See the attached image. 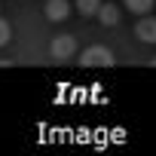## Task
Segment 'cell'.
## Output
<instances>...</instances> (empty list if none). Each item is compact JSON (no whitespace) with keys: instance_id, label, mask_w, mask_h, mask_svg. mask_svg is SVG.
Wrapping results in <instances>:
<instances>
[{"instance_id":"cell-4","label":"cell","mask_w":156,"mask_h":156,"mask_svg":"<svg viewBox=\"0 0 156 156\" xmlns=\"http://www.w3.org/2000/svg\"><path fill=\"white\" fill-rule=\"evenodd\" d=\"M46 19L49 22H64L70 12H73V6H70V0H46Z\"/></svg>"},{"instance_id":"cell-3","label":"cell","mask_w":156,"mask_h":156,"mask_svg":"<svg viewBox=\"0 0 156 156\" xmlns=\"http://www.w3.org/2000/svg\"><path fill=\"white\" fill-rule=\"evenodd\" d=\"M135 37H138L141 43H156V19H153V16H138Z\"/></svg>"},{"instance_id":"cell-2","label":"cell","mask_w":156,"mask_h":156,"mask_svg":"<svg viewBox=\"0 0 156 156\" xmlns=\"http://www.w3.org/2000/svg\"><path fill=\"white\" fill-rule=\"evenodd\" d=\"M49 55H52L55 61H70V58L76 55V37H70V34H58V37H52Z\"/></svg>"},{"instance_id":"cell-8","label":"cell","mask_w":156,"mask_h":156,"mask_svg":"<svg viewBox=\"0 0 156 156\" xmlns=\"http://www.w3.org/2000/svg\"><path fill=\"white\" fill-rule=\"evenodd\" d=\"M9 37H12L9 22H6V19H0V46H6V43H9Z\"/></svg>"},{"instance_id":"cell-7","label":"cell","mask_w":156,"mask_h":156,"mask_svg":"<svg viewBox=\"0 0 156 156\" xmlns=\"http://www.w3.org/2000/svg\"><path fill=\"white\" fill-rule=\"evenodd\" d=\"M98 6H101V0H76V3H73V9L80 16H86V19H92L98 12Z\"/></svg>"},{"instance_id":"cell-1","label":"cell","mask_w":156,"mask_h":156,"mask_svg":"<svg viewBox=\"0 0 156 156\" xmlns=\"http://www.w3.org/2000/svg\"><path fill=\"white\" fill-rule=\"evenodd\" d=\"M113 61L116 58H113V52L107 46H89V49L80 52V64L83 67H110Z\"/></svg>"},{"instance_id":"cell-6","label":"cell","mask_w":156,"mask_h":156,"mask_svg":"<svg viewBox=\"0 0 156 156\" xmlns=\"http://www.w3.org/2000/svg\"><path fill=\"white\" fill-rule=\"evenodd\" d=\"M122 3H126L129 12H135V16H147V12H153V3H156V0H122Z\"/></svg>"},{"instance_id":"cell-5","label":"cell","mask_w":156,"mask_h":156,"mask_svg":"<svg viewBox=\"0 0 156 156\" xmlns=\"http://www.w3.org/2000/svg\"><path fill=\"white\" fill-rule=\"evenodd\" d=\"M95 16H98V22H101L104 28H116V25H119V9H116L113 3H101Z\"/></svg>"},{"instance_id":"cell-9","label":"cell","mask_w":156,"mask_h":156,"mask_svg":"<svg viewBox=\"0 0 156 156\" xmlns=\"http://www.w3.org/2000/svg\"><path fill=\"white\" fill-rule=\"evenodd\" d=\"M150 67H156V58H153V61H150Z\"/></svg>"}]
</instances>
